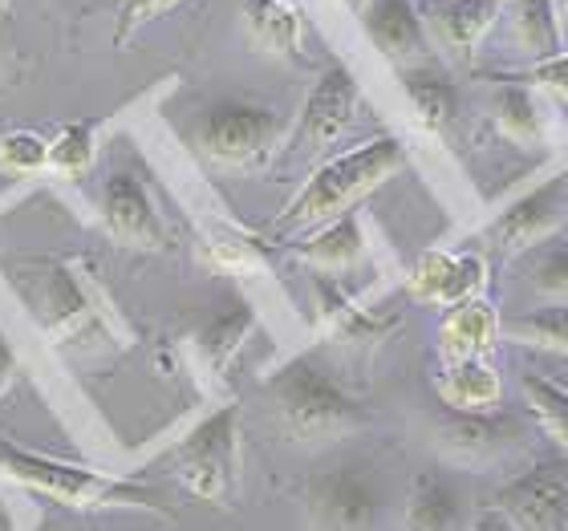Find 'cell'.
Returning <instances> with one entry per match:
<instances>
[{"instance_id": "obj_33", "label": "cell", "mask_w": 568, "mask_h": 531, "mask_svg": "<svg viewBox=\"0 0 568 531\" xmlns=\"http://www.w3.org/2000/svg\"><path fill=\"white\" fill-rule=\"evenodd\" d=\"M4 53H9V41H4V29H0V70H4Z\"/></svg>"}, {"instance_id": "obj_3", "label": "cell", "mask_w": 568, "mask_h": 531, "mask_svg": "<svg viewBox=\"0 0 568 531\" xmlns=\"http://www.w3.org/2000/svg\"><path fill=\"white\" fill-rule=\"evenodd\" d=\"M0 479L29 487V491L58 499V503H70V508H139L171 515L163 508V496L139 479H119V474L90 471L78 462L49 459V455L17 447L9 438H0Z\"/></svg>"}, {"instance_id": "obj_1", "label": "cell", "mask_w": 568, "mask_h": 531, "mask_svg": "<svg viewBox=\"0 0 568 531\" xmlns=\"http://www.w3.org/2000/svg\"><path fill=\"white\" fill-rule=\"evenodd\" d=\"M406 166V146L394 134L369 139L354 151L337 154L329 163H321L308 183L296 191L293 200L284 203V212L276 215L268 232L273 236H288V232H305V227H321L337 219V215L354 212L357 200H366L369 191H378L390 175H398Z\"/></svg>"}, {"instance_id": "obj_20", "label": "cell", "mask_w": 568, "mask_h": 531, "mask_svg": "<svg viewBox=\"0 0 568 531\" xmlns=\"http://www.w3.org/2000/svg\"><path fill=\"white\" fill-rule=\"evenodd\" d=\"M403 90L410 98V106H415L418 122H423V131L443 134L455 122V114H459V90H455V82L435 73L430 65L403 70Z\"/></svg>"}, {"instance_id": "obj_15", "label": "cell", "mask_w": 568, "mask_h": 531, "mask_svg": "<svg viewBox=\"0 0 568 531\" xmlns=\"http://www.w3.org/2000/svg\"><path fill=\"white\" fill-rule=\"evenodd\" d=\"M467 491L447 471H423L406 496V531H467Z\"/></svg>"}, {"instance_id": "obj_30", "label": "cell", "mask_w": 568, "mask_h": 531, "mask_svg": "<svg viewBox=\"0 0 568 531\" xmlns=\"http://www.w3.org/2000/svg\"><path fill=\"white\" fill-rule=\"evenodd\" d=\"M496 82H516V85H545L552 94L568 98V53H557L548 61H532L528 70H508V73H491Z\"/></svg>"}, {"instance_id": "obj_14", "label": "cell", "mask_w": 568, "mask_h": 531, "mask_svg": "<svg viewBox=\"0 0 568 531\" xmlns=\"http://www.w3.org/2000/svg\"><path fill=\"white\" fill-rule=\"evenodd\" d=\"M484 261L479 256H450V252H426L410 272V293L430 305H463L484 288Z\"/></svg>"}, {"instance_id": "obj_21", "label": "cell", "mask_w": 568, "mask_h": 531, "mask_svg": "<svg viewBox=\"0 0 568 531\" xmlns=\"http://www.w3.org/2000/svg\"><path fill=\"white\" fill-rule=\"evenodd\" d=\"M499 374L487 366L484 357H471V361H455V366L438 378V398L447 410H496L499 401Z\"/></svg>"}, {"instance_id": "obj_12", "label": "cell", "mask_w": 568, "mask_h": 531, "mask_svg": "<svg viewBox=\"0 0 568 531\" xmlns=\"http://www.w3.org/2000/svg\"><path fill=\"white\" fill-rule=\"evenodd\" d=\"M362 29L382 58H390L394 65H403V70L426 65L430 41H426V24L410 0H366Z\"/></svg>"}, {"instance_id": "obj_9", "label": "cell", "mask_w": 568, "mask_h": 531, "mask_svg": "<svg viewBox=\"0 0 568 531\" xmlns=\"http://www.w3.org/2000/svg\"><path fill=\"white\" fill-rule=\"evenodd\" d=\"M98 224L110 239H119L126 248L139 252H163L171 248L166 224L154 207L151 191L134 171H114L98 187Z\"/></svg>"}, {"instance_id": "obj_4", "label": "cell", "mask_w": 568, "mask_h": 531, "mask_svg": "<svg viewBox=\"0 0 568 531\" xmlns=\"http://www.w3.org/2000/svg\"><path fill=\"white\" fill-rule=\"evenodd\" d=\"M171 471L195 499L227 503L240 479V406L227 401L171 447Z\"/></svg>"}, {"instance_id": "obj_5", "label": "cell", "mask_w": 568, "mask_h": 531, "mask_svg": "<svg viewBox=\"0 0 568 531\" xmlns=\"http://www.w3.org/2000/svg\"><path fill=\"white\" fill-rule=\"evenodd\" d=\"M301 503L313 531H378V474L366 462H337L329 471H313L301 487Z\"/></svg>"}, {"instance_id": "obj_16", "label": "cell", "mask_w": 568, "mask_h": 531, "mask_svg": "<svg viewBox=\"0 0 568 531\" xmlns=\"http://www.w3.org/2000/svg\"><path fill=\"white\" fill-rule=\"evenodd\" d=\"M496 337H499V313L487 305L484 296L450 305V313L438 325V349H443V357H447L450 366L484 357V349H491Z\"/></svg>"}, {"instance_id": "obj_11", "label": "cell", "mask_w": 568, "mask_h": 531, "mask_svg": "<svg viewBox=\"0 0 568 531\" xmlns=\"http://www.w3.org/2000/svg\"><path fill=\"white\" fill-rule=\"evenodd\" d=\"M357 102H362L357 78L345 70L342 61H333L329 70L317 78V85L308 90L301 119H296L293 134H288V154H317L329 142L342 139L345 126L357 114Z\"/></svg>"}, {"instance_id": "obj_13", "label": "cell", "mask_w": 568, "mask_h": 531, "mask_svg": "<svg viewBox=\"0 0 568 531\" xmlns=\"http://www.w3.org/2000/svg\"><path fill=\"white\" fill-rule=\"evenodd\" d=\"M256 329V313L240 293H224V300L212 308V317L203 320L195 337H191V349H195V361L203 366L207 378H224L232 357L244 349V341Z\"/></svg>"}, {"instance_id": "obj_19", "label": "cell", "mask_w": 568, "mask_h": 531, "mask_svg": "<svg viewBox=\"0 0 568 531\" xmlns=\"http://www.w3.org/2000/svg\"><path fill=\"white\" fill-rule=\"evenodd\" d=\"M244 12V29H248L252 45L276 58H288L301 49V12L288 0H240Z\"/></svg>"}, {"instance_id": "obj_25", "label": "cell", "mask_w": 568, "mask_h": 531, "mask_svg": "<svg viewBox=\"0 0 568 531\" xmlns=\"http://www.w3.org/2000/svg\"><path fill=\"white\" fill-rule=\"evenodd\" d=\"M98 146H94V122H70L61 134L49 142V171L65 178H85L94 171Z\"/></svg>"}, {"instance_id": "obj_26", "label": "cell", "mask_w": 568, "mask_h": 531, "mask_svg": "<svg viewBox=\"0 0 568 531\" xmlns=\"http://www.w3.org/2000/svg\"><path fill=\"white\" fill-rule=\"evenodd\" d=\"M520 386L528 394V410L540 418L548 438H557L560 450L568 455V390L557 381H548L545 374H524Z\"/></svg>"}, {"instance_id": "obj_29", "label": "cell", "mask_w": 568, "mask_h": 531, "mask_svg": "<svg viewBox=\"0 0 568 531\" xmlns=\"http://www.w3.org/2000/svg\"><path fill=\"white\" fill-rule=\"evenodd\" d=\"M183 0H119V12H114V45H126L142 24L159 21L171 9H179Z\"/></svg>"}, {"instance_id": "obj_7", "label": "cell", "mask_w": 568, "mask_h": 531, "mask_svg": "<svg viewBox=\"0 0 568 531\" xmlns=\"http://www.w3.org/2000/svg\"><path fill=\"white\" fill-rule=\"evenodd\" d=\"M430 435H435V447L450 462L479 467V462L508 459V455L528 447L532 426H528L524 413L511 410H443L435 418V426H430Z\"/></svg>"}, {"instance_id": "obj_2", "label": "cell", "mask_w": 568, "mask_h": 531, "mask_svg": "<svg viewBox=\"0 0 568 531\" xmlns=\"http://www.w3.org/2000/svg\"><path fill=\"white\" fill-rule=\"evenodd\" d=\"M264 394L273 401V413L288 442L313 447L333 442L374 422V413L333 378L313 354H301L284 361L273 378L264 381Z\"/></svg>"}, {"instance_id": "obj_32", "label": "cell", "mask_w": 568, "mask_h": 531, "mask_svg": "<svg viewBox=\"0 0 568 531\" xmlns=\"http://www.w3.org/2000/svg\"><path fill=\"white\" fill-rule=\"evenodd\" d=\"M467 531H516V528H511V523L504 520V515H499L496 508H484L471 520V528H467Z\"/></svg>"}, {"instance_id": "obj_18", "label": "cell", "mask_w": 568, "mask_h": 531, "mask_svg": "<svg viewBox=\"0 0 568 531\" xmlns=\"http://www.w3.org/2000/svg\"><path fill=\"white\" fill-rule=\"evenodd\" d=\"M366 252V236H362V219L357 212H345L329 224H321L313 236L296 248V261H305L308 268L317 272H345L354 268Z\"/></svg>"}, {"instance_id": "obj_23", "label": "cell", "mask_w": 568, "mask_h": 531, "mask_svg": "<svg viewBox=\"0 0 568 531\" xmlns=\"http://www.w3.org/2000/svg\"><path fill=\"white\" fill-rule=\"evenodd\" d=\"M496 126L504 139L511 142H540L545 134V114L536 106V94L532 85H516V82H504L496 94Z\"/></svg>"}, {"instance_id": "obj_28", "label": "cell", "mask_w": 568, "mask_h": 531, "mask_svg": "<svg viewBox=\"0 0 568 531\" xmlns=\"http://www.w3.org/2000/svg\"><path fill=\"white\" fill-rule=\"evenodd\" d=\"M0 171H9V175L49 171V142L33 131L4 134V139H0Z\"/></svg>"}, {"instance_id": "obj_31", "label": "cell", "mask_w": 568, "mask_h": 531, "mask_svg": "<svg viewBox=\"0 0 568 531\" xmlns=\"http://www.w3.org/2000/svg\"><path fill=\"white\" fill-rule=\"evenodd\" d=\"M17 378H21V361H17V349H12L9 337L0 333V398L9 394V386Z\"/></svg>"}, {"instance_id": "obj_22", "label": "cell", "mask_w": 568, "mask_h": 531, "mask_svg": "<svg viewBox=\"0 0 568 531\" xmlns=\"http://www.w3.org/2000/svg\"><path fill=\"white\" fill-rule=\"evenodd\" d=\"M499 337L568 357V305H548V308H532V313L504 317L499 320Z\"/></svg>"}, {"instance_id": "obj_34", "label": "cell", "mask_w": 568, "mask_h": 531, "mask_svg": "<svg viewBox=\"0 0 568 531\" xmlns=\"http://www.w3.org/2000/svg\"><path fill=\"white\" fill-rule=\"evenodd\" d=\"M4 9H9V0H0V17H4Z\"/></svg>"}, {"instance_id": "obj_6", "label": "cell", "mask_w": 568, "mask_h": 531, "mask_svg": "<svg viewBox=\"0 0 568 531\" xmlns=\"http://www.w3.org/2000/svg\"><path fill=\"white\" fill-rule=\"evenodd\" d=\"M284 139V119L268 106L224 102L195 126V151L215 166H252L268 159Z\"/></svg>"}, {"instance_id": "obj_24", "label": "cell", "mask_w": 568, "mask_h": 531, "mask_svg": "<svg viewBox=\"0 0 568 531\" xmlns=\"http://www.w3.org/2000/svg\"><path fill=\"white\" fill-rule=\"evenodd\" d=\"M511 24H516V41L528 58L548 61L560 53V21L552 0H516Z\"/></svg>"}, {"instance_id": "obj_10", "label": "cell", "mask_w": 568, "mask_h": 531, "mask_svg": "<svg viewBox=\"0 0 568 531\" xmlns=\"http://www.w3.org/2000/svg\"><path fill=\"white\" fill-rule=\"evenodd\" d=\"M568 215V166L552 178L524 191L520 200H511L504 212L487 224V239L499 256H520L532 252L545 236H552Z\"/></svg>"}, {"instance_id": "obj_27", "label": "cell", "mask_w": 568, "mask_h": 531, "mask_svg": "<svg viewBox=\"0 0 568 531\" xmlns=\"http://www.w3.org/2000/svg\"><path fill=\"white\" fill-rule=\"evenodd\" d=\"M528 276L532 288L552 305H568V244H548L536 248L528 261Z\"/></svg>"}, {"instance_id": "obj_36", "label": "cell", "mask_w": 568, "mask_h": 531, "mask_svg": "<svg viewBox=\"0 0 568 531\" xmlns=\"http://www.w3.org/2000/svg\"><path fill=\"white\" fill-rule=\"evenodd\" d=\"M565 17H568V0H565Z\"/></svg>"}, {"instance_id": "obj_8", "label": "cell", "mask_w": 568, "mask_h": 531, "mask_svg": "<svg viewBox=\"0 0 568 531\" xmlns=\"http://www.w3.org/2000/svg\"><path fill=\"white\" fill-rule=\"evenodd\" d=\"M516 531H568V455H548L499 487L491 503Z\"/></svg>"}, {"instance_id": "obj_17", "label": "cell", "mask_w": 568, "mask_h": 531, "mask_svg": "<svg viewBox=\"0 0 568 531\" xmlns=\"http://www.w3.org/2000/svg\"><path fill=\"white\" fill-rule=\"evenodd\" d=\"M496 17L499 0H435L430 4V24H435L438 41L459 61H471L475 45L496 24Z\"/></svg>"}, {"instance_id": "obj_35", "label": "cell", "mask_w": 568, "mask_h": 531, "mask_svg": "<svg viewBox=\"0 0 568 531\" xmlns=\"http://www.w3.org/2000/svg\"><path fill=\"white\" fill-rule=\"evenodd\" d=\"M349 4H357V9H362V4H366V0H349Z\"/></svg>"}]
</instances>
